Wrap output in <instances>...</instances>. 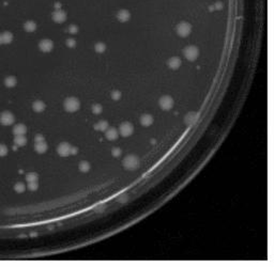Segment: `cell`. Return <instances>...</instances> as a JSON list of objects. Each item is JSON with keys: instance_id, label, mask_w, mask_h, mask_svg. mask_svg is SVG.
<instances>
[{"instance_id": "cell-1", "label": "cell", "mask_w": 274, "mask_h": 267, "mask_svg": "<svg viewBox=\"0 0 274 267\" xmlns=\"http://www.w3.org/2000/svg\"><path fill=\"white\" fill-rule=\"evenodd\" d=\"M123 166L126 168L127 170H135L139 167V159L138 157L134 156V155H129L123 159Z\"/></svg>"}, {"instance_id": "cell-2", "label": "cell", "mask_w": 274, "mask_h": 267, "mask_svg": "<svg viewBox=\"0 0 274 267\" xmlns=\"http://www.w3.org/2000/svg\"><path fill=\"white\" fill-rule=\"evenodd\" d=\"M79 106H80V103L75 97H69L64 100V108L69 112H74V111L78 110Z\"/></svg>"}, {"instance_id": "cell-3", "label": "cell", "mask_w": 274, "mask_h": 267, "mask_svg": "<svg viewBox=\"0 0 274 267\" xmlns=\"http://www.w3.org/2000/svg\"><path fill=\"white\" fill-rule=\"evenodd\" d=\"M133 132H134L133 125L131 123H129V122H124L119 127V132H120V135L123 136V137H129V136H131L133 134Z\"/></svg>"}, {"instance_id": "cell-4", "label": "cell", "mask_w": 274, "mask_h": 267, "mask_svg": "<svg viewBox=\"0 0 274 267\" xmlns=\"http://www.w3.org/2000/svg\"><path fill=\"white\" fill-rule=\"evenodd\" d=\"M199 54V51H198V48L195 47V46H189L184 49V56L187 59L191 61H194Z\"/></svg>"}, {"instance_id": "cell-5", "label": "cell", "mask_w": 274, "mask_h": 267, "mask_svg": "<svg viewBox=\"0 0 274 267\" xmlns=\"http://www.w3.org/2000/svg\"><path fill=\"white\" fill-rule=\"evenodd\" d=\"M57 151L58 153H59L60 156H69V155H71V151H72V146H70L69 143H66V142H63V143L59 144L57 148Z\"/></svg>"}, {"instance_id": "cell-6", "label": "cell", "mask_w": 274, "mask_h": 267, "mask_svg": "<svg viewBox=\"0 0 274 267\" xmlns=\"http://www.w3.org/2000/svg\"><path fill=\"white\" fill-rule=\"evenodd\" d=\"M14 122V115L9 111H5L0 115V123L3 125H11Z\"/></svg>"}, {"instance_id": "cell-7", "label": "cell", "mask_w": 274, "mask_h": 267, "mask_svg": "<svg viewBox=\"0 0 274 267\" xmlns=\"http://www.w3.org/2000/svg\"><path fill=\"white\" fill-rule=\"evenodd\" d=\"M160 106L162 109L169 110V109H171L173 106V100L170 97V96H163V97H161V100H160Z\"/></svg>"}, {"instance_id": "cell-8", "label": "cell", "mask_w": 274, "mask_h": 267, "mask_svg": "<svg viewBox=\"0 0 274 267\" xmlns=\"http://www.w3.org/2000/svg\"><path fill=\"white\" fill-rule=\"evenodd\" d=\"M177 31L181 37H187L191 32V26L187 23H181L179 26L177 27Z\"/></svg>"}, {"instance_id": "cell-9", "label": "cell", "mask_w": 274, "mask_h": 267, "mask_svg": "<svg viewBox=\"0 0 274 267\" xmlns=\"http://www.w3.org/2000/svg\"><path fill=\"white\" fill-rule=\"evenodd\" d=\"M39 47H40V49H41L42 51L48 52V51H51V50L53 49L54 44H53V42H52L51 40H43V41L40 42Z\"/></svg>"}, {"instance_id": "cell-10", "label": "cell", "mask_w": 274, "mask_h": 267, "mask_svg": "<svg viewBox=\"0 0 274 267\" xmlns=\"http://www.w3.org/2000/svg\"><path fill=\"white\" fill-rule=\"evenodd\" d=\"M53 18H54V20L57 23H63L66 18V12L62 11V10H57V11L54 13Z\"/></svg>"}, {"instance_id": "cell-11", "label": "cell", "mask_w": 274, "mask_h": 267, "mask_svg": "<svg viewBox=\"0 0 274 267\" xmlns=\"http://www.w3.org/2000/svg\"><path fill=\"white\" fill-rule=\"evenodd\" d=\"M118 135H119V132L118 130L116 129V128L112 127V128H108V129H106V138H107L108 140H116L117 138H118Z\"/></svg>"}, {"instance_id": "cell-12", "label": "cell", "mask_w": 274, "mask_h": 267, "mask_svg": "<svg viewBox=\"0 0 274 267\" xmlns=\"http://www.w3.org/2000/svg\"><path fill=\"white\" fill-rule=\"evenodd\" d=\"M27 132V128L26 126L24 125V124H17V125L14 126L13 128V132H14V135L15 136H22V135H25Z\"/></svg>"}, {"instance_id": "cell-13", "label": "cell", "mask_w": 274, "mask_h": 267, "mask_svg": "<svg viewBox=\"0 0 274 267\" xmlns=\"http://www.w3.org/2000/svg\"><path fill=\"white\" fill-rule=\"evenodd\" d=\"M34 149L37 153H44L46 152L47 150V144L45 141H40V142H35Z\"/></svg>"}, {"instance_id": "cell-14", "label": "cell", "mask_w": 274, "mask_h": 267, "mask_svg": "<svg viewBox=\"0 0 274 267\" xmlns=\"http://www.w3.org/2000/svg\"><path fill=\"white\" fill-rule=\"evenodd\" d=\"M141 122L144 126H149L153 123V118L150 114H143L141 118Z\"/></svg>"}, {"instance_id": "cell-15", "label": "cell", "mask_w": 274, "mask_h": 267, "mask_svg": "<svg viewBox=\"0 0 274 267\" xmlns=\"http://www.w3.org/2000/svg\"><path fill=\"white\" fill-rule=\"evenodd\" d=\"M32 108L35 112H42L45 109V104L43 102H41V100H37V102L33 103Z\"/></svg>"}, {"instance_id": "cell-16", "label": "cell", "mask_w": 274, "mask_h": 267, "mask_svg": "<svg viewBox=\"0 0 274 267\" xmlns=\"http://www.w3.org/2000/svg\"><path fill=\"white\" fill-rule=\"evenodd\" d=\"M168 65L171 69H173V70H177L180 65H181V61H180L179 58H176L175 57V58H171L170 60L168 61Z\"/></svg>"}, {"instance_id": "cell-17", "label": "cell", "mask_w": 274, "mask_h": 267, "mask_svg": "<svg viewBox=\"0 0 274 267\" xmlns=\"http://www.w3.org/2000/svg\"><path fill=\"white\" fill-rule=\"evenodd\" d=\"M14 143H15L16 146H24L25 144L27 143V139H26V137H24V135H22V136H16V137L14 138Z\"/></svg>"}, {"instance_id": "cell-18", "label": "cell", "mask_w": 274, "mask_h": 267, "mask_svg": "<svg viewBox=\"0 0 274 267\" xmlns=\"http://www.w3.org/2000/svg\"><path fill=\"white\" fill-rule=\"evenodd\" d=\"M118 19L120 22H126V20L130 19V13L125 10H121L118 13Z\"/></svg>"}, {"instance_id": "cell-19", "label": "cell", "mask_w": 274, "mask_h": 267, "mask_svg": "<svg viewBox=\"0 0 274 267\" xmlns=\"http://www.w3.org/2000/svg\"><path fill=\"white\" fill-rule=\"evenodd\" d=\"M197 118H198V113L191 112V113H189V114L187 115L185 121H187V124H193V123H195V121L197 120Z\"/></svg>"}, {"instance_id": "cell-20", "label": "cell", "mask_w": 274, "mask_h": 267, "mask_svg": "<svg viewBox=\"0 0 274 267\" xmlns=\"http://www.w3.org/2000/svg\"><path fill=\"white\" fill-rule=\"evenodd\" d=\"M24 28H25V30L28 31V32H32V31H34L35 29H37V25H35V23L32 22V20H29V22H27L26 24H25Z\"/></svg>"}, {"instance_id": "cell-21", "label": "cell", "mask_w": 274, "mask_h": 267, "mask_svg": "<svg viewBox=\"0 0 274 267\" xmlns=\"http://www.w3.org/2000/svg\"><path fill=\"white\" fill-rule=\"evenodd\" d=\"M1 35H2L3 44H10L13 41V34L11 32H3Z\"/></svg>"}, {"instance_id": "cell-22", "label": "cell", "mask_w": 274, "mask_h": 267, "mask_svg": "<svg viewBox=\"0 0 274 267\" xmlns=\"http://www.w3.org/2000/svg\"><path fill=\"white\" fill-rule=\"evenodd\" d=\"M94 128L98 130H101V132H104L108 128V123L106 121H100L99 123L94 125Z\"/></svg>"}, {"instance_id": "cell-23", "label": "cell", "mask_w": 274, "mask_h": 267, "mask_svg": "<svg viewBox=\"0 0 274 267\" xmlns=\"http://www.w3.org/2000/svg\"><path fill=\"white\" fill-rule=\"evenodd\" d=\"M5 85L7 86L8 88H13L14 86L16 85V78L13 76H9L5 78Z\"/></svg>"}, {"instance_id": "cell-24", "label": "cell", "mask_w": 274, "mask_h": 267, "mask_svg": "<svg viewBox=\"0 0 274 267\" xmlns=\"http://www.w3.org/2000/svg\"><path fill=\"white\" fill-rule=\"evenodd\" d=\"M79 170L81 172H88L90 170V163L88 161H81L79 163Z\"/></svg>"}, {"instance_id": "cell-25", "label": "cell", "mask_w": 274, "mask_h": 267, "mask_svg": "<svg viewBox=\"0 0 274 267\" xmlns=\"http://www.w3.org/2000/svg\"><path fill=\"white\" fill-rule=\"evenodd\" d=\"M26 181L28 183H30V182H37V174L34 173V172L28 173L26 175Z\"/></svg>"}, {"instance_id": "cell-26", "label": "cell", "mask_w": 274, "mask_h": 267, "mask_svg": "<svg viewBox=\"0 0 274 267\" xmlns=\"http://www.w3.org/2000/svg\"><path fill=\"white\" fill-rule=\"evenodd\" d=\"M14 189H15L16 192H24L25 189H26V186L24 185V183H17L14 186Z\"/></svg>"}, {"instance_id": "cell-27", "label": "cell", "mask_w": 274, "mask_h": 267, "mask_svg": "<svg viewBox=\"0 0 274 267\" xmlns=\"http://www.w3.org/2000/svg\"><path fill=\"white\" fill-rule=\"evenodd\" d=\"M94 48L98 52H104L106 49V46H105V44H103V43H98Z\"/></svg>"}, {"instance_id": "cell-28", "label": "cell", "mask_w": 274, "mask_h": 267, "mask_svg": "<svg viewBox=\"0 0 274 267\" xmlns=\"http://www.w3.org/2000/svg\"><path fill=\"white\" fill-rule=\"evenodd\" d=\"M92 111L93 113H95V114H100V113L102 112V106L99 104H95L92 106Z\"/></svg>"}, {"instance_id": "cell-29", "label": "cell", "mask_w": 274, "mask_h": 267, "mask_svg": "<svg viewBox=\"0 0 274 267\" xmlns=\"http://www.w3.org/2000/svg\"><path fill=\"white\" fill-rule=\"evenodd\" d=\"M37 187H39V185H37V182H30V183H28V188L30 189L31 191L37 190Z\"/></svg>"}, {"instance_id": "cell-30", "label": "cell", "mask_w": 274, "mask_h": 267, "mask_svg": "<svg viewBox=\"0 0 274 267\" xmlns=\"http://www.w3.org/2000/svg\"><path fill=\"white\" fill-rule=\"evenodd\" d=\"M8 153V148L5 144H0V156H5Z\"/></svg>"}, {"instance_id": "cell-31", "label": "cell", "mask_w": 274, "mask_h": 267, "mask_svg": "<svg viewBox=\"0 0 274 267\" xmlns=\"http://www.w3.org/2000/svg\"><path fill=\"white\" fill-rule=\"evenodd\" d=\"M120 97H121V93L119 91H112V100H120Z\"/></svg>"}, {"instance_id": "cell-32", "label": "cell", "mask_w": 274, "mask_h": 267, "mask_svg": "<svg viewBox=\"0 0 274 267\" xmlns=\"http://www.w3.org/2000/svg\"><path fill=\"white\" fill-rule=\"evenodd\" d=\"M112 155H114L115 157H118V156H120V154H121V150L120 149H112Z\"/></svg>"}, {"instance_id": "cell-33", "label": "cell", "mask_w": 274, "mask_h": 267, "mask_svg": "<svg viewBox=\"0 0 274 267\" xmlns=\"http://www.w3.org/2000/svg\"><path fill=\"white\" fill-rule=\"evenodd\" d=\"M77 31H78V28H77L76 26H74V25H72V26H70L69 27V32L70 33H76Z\"/></svg>"}, {"instance_id": "cell-34", "label": "cell", "mask_w": 274, "mask_h": 267, "mask_svg": "<svg viewBox=\"0 0 274 267\" xmlns=\"http://www.w3.org/2000/svg\"><path fill=\"white\" fill-rule=\"evenodd\" d=\"M66 45L69 46V47H74L76 44H75V40L73 39H69L68 41H66Z\"/></svg>"}, {"instance_id": "cell-35", "label": "cell", "mask_w": 274, "mask_h": 267, "mask_svg": "<svg viewBox=\"0 0 274 267\" xmlns=\"http://www.w3.org/2000/svg\"><path fill=\"white\" fill-rule=\"evenodd\" d=\"M35 142H40V141H44V137L42 135H37L34 137Z\"/></svg>"}, {"instance_id": "cell-36", "label": "cell", "mask_w": 274, "mask_h": 267, "mask_svg": "<svg viewBox=\"0 0 274 267\" xmlns=\"http://www.w3.org/2000/svg\"><path fill=\"white\" fill-rule=\"evenodd\" d=\"M77 152H78V150H77L76 148H74V146H72V151H71V154H76Z\"/></svg>"}, {"instance_id": "cell-37", "label": "cell", "mask_w": 274, "mask_h": 267, "mask_svg": "<svg viewBox=\"0 0 274 267\" xmlns=\"http://www.w3.org/2000/svg\"><path fill=\"white\" fill-rule=\"evenodd\" d=\"M0 44H3V41H2V35L0 34Z\"/></svg>"}]
</instances>
